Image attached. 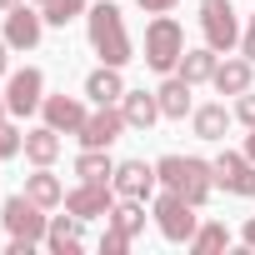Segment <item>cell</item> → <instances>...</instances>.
Segmentation results:
<instances>
[{
	"instance_id": "1",
	"label": "cell",
	"mask_w": 255,
	"mask_h": 255,
	"mask_svg": "<svg viewBox=\"0 0 255 255\" xmlns=\"http://www.w3.org/2000/svg\"><path fill=\"white\" fill-rule=\"evenodd\" d=\"M85 30H90V45H95L100 65H130L135 60V40H130V30H125L120 5H110V0L90 5L85 10Z\"/></svg>"
},
{
	"instance_id": "2",
	"label": "cell",
	"mask_w": 255,
	"mask_h": 255,
	"mask_svg": "<svg viewBox=\"0 0 255 255\" xmlns=\"http://www.w3.org/2000/svg\"><path fill=\"white\" fill-rule=\"evenodd\" d=\"M155 175L165 190H180L190 205H205L210 190H215V165L200 160V155H160L155 160Z\"/></svg>"
},
{
	"instance_id": "3",
	"label": "cell",
	"mask_w": 255,
	"mask_h": 255,
	"mask_svg": "<svg viewBox=\"0 0 255 255\" xmlns=\"http://www.w3.org/2000/svg\"><path fill=\"white\" fill-rule=\"evenodd\" d=\"M180 55H185V30H180V20L155 15V20L145 25V65L160 70V75H170V70L180 65Z\"/></svg>"
},
{
	"instance_id": "4",
	"label": "cell",
	"mask_w": 255,
	"mask_h": 255,
	"mask_svg": "<svg viewBox=\"0 0 255 255\" xmlns=\"http://www.w3.org/2000/svg\"><path fill=\"white\" fill-rule=\"evenodd\" d=\"M200 205H190L180 190H165V195H155V230L165 235V240H175V245H190V235L200 230V215H195Z\"/></svg>"
},
{
	"instance_id": "5",
	"label": "cell",
	"mask_w": 255,
	"mask_h": 255,
	"mask_svg": "<svg viewBox=\"0 0 255 255\" xmlns=\"http://www.w3.org/2000/svg\"><path fill=\"white\" fill-rule=\"evenodd\" d=\"M200 30H205V45L230 55L240 45V20H235V5L230 0H200Z\"/></svg>"
},
{
	"instance_id": "6",
	"label": "cell",
	"mask_w": 255,
	"mask_h": 255,
	"mask_svg": "<svg viewBox=\"0 0 255 255\" xmlns=\"http://www.w3.org/2000/svg\"><path fill=\"white\" fill-rule=\"evenodd\" d=\"M0 220H5V230L15 235V240H45V225H50V215H45V205H35L25 190L20 195H10L5 205H0Z\"/></svg>"
},
{
	"instance_id": "7",
	"label": "cell",
	"mask_w": 255,
	"mask_h": 255,
	"mask_svg": "<svg viewBox=\"0 0 255 255\" xmlns=\"http://www.w3.org/2000/svg\"><path fill=\"white\" fill-rule=\"evenodd\" d=\"M5 105H10V115H15V120H25V115H35V110L45 105V75H40L35 65H25V70H15V75L5 80Z\"/></svg>"
},
{
	"instance_id": "8",
	"label": "cell",
	"mask_w": 255,
	"mask_h": 255,
	"mask_svg": "<svg viewBox=\"0 0 255 255\" xmlns=\"http://www.w3.org/2000/svg\"><path fill=\"white\" fill-rule=\"evenodd\" d=\"M120 130H130V125H125V110H120V105H95V110L85 115V125H80V145L110 150V145L120 140Z\"/></svg>"
},
{
	"instance_id": "9",
	"label": "cell",
	"mask_w": 255,
	"mask_h": 255,
	"mask_svg": "<svg viewBox=\"0 0 255 255\" xmlns=\"http://www.w3.org/2000/svg\"><path fill=\"white\" fill-rule=\"evenodd\" d=\"M40 35H45L40 5H25V0H20L15 10H5V45H10V50H35Z\"/></svg>"
},
{
	"instance_id": "10",
	"label": "cell",
	"mask_w": 255,
	"mask_h": 255,
	"mask_svg": "<svg viewBox=\"0 0 255 255\" xmlns=\"http://www.w3.org/2000/svg\"><path fill=\"white\" fill-rule=\"evenodd\" d=\"M210 165H215V185H225V190H230V195H240V200H250V195H255V160H250L245 150H240V155H235V150H225V155H220V160H210Z\"/></svg>"
},
{
	"instance_id": "11",
	"label": "cell",
	"mask_w": 255,
	"mask_h": 255,
	"mask_svg": "<svg viewBox=\"0 0 255 255\" xmlns=\"http://www.w3.org/2000/svg\"><path fill=\"white\" fill-rule=\"evenodd\" d=\"M110 205H115V185H105V180H80L75 190H65V210H75L80 220L110 215Z\"/></svg>"
},
{
	"instance_id": "12",
	"label": "cell",
	"mask_w": 255,
	"mask_h": 255,
	"mask_svg": "<svg viewBox=\"0 0 255 255\" xmlns=\"http://www.w3.org/2000/svg\"><path fill=\"white\" fill-rule=\"evenodd\" d=\"M110 185H115V195H125V200H150L155 185H160V175H155V165H145V160H120Z\"/></svg>"
},
{
	"instance_id": "13",
	"label": "cell",
	"mask_w": 255,
	"mask_h": 255,
	"mask_svg": "<svg viewBox=\"0 0 255 255\" xmlns=\"http://www.w3.org/2000/svg\"><path fill=\"white\" fill-rule=\"evenodd\" d=\"M40 115H45V125H55L60 135H80V125H85L90 105H85L80 95H45Z\"/></svg>"
},
{
	"instance_id": "14",
	"label": "cell",
	"mask_w": 255,
	"mask_h": 255,
	"mask_svg": "<svg viewBox=\"0 0 255 255\" xmlns=\"http://www.w3.org/2000/svg\"><path fill=\"white\" fill-rule=\"evenodd\" d=\"M85 220L75 215V210H65V215H50V225H45V245L55 250V255H75L80 250V240H85V230H80Z\"/></svg>"
},
{
	"instance_id": "15",
	"label": "cell",
	"mask_w": 255,
	"mask_h": 255,
	"mask_svg": "<svg viewBox=\"0 0 255 255\" xmlns=\"http://www.w3.org/2000/svg\"><path fill=\"white\" fill-rule=\"evenodd\" d=\"M120 110H125V125H130V130H150V125L160 120L155 90H125L120 95Z\"/></svg>"
},
{
	"instance_id": "16",
	"label": "cell",
	"mask_w": 255,
	"mask_h": 255,
	"mask_svg": "<svg viewBox=\"0 0 255 255\" xmlns=\"http://www.w3.org/2000/svg\"><path fill=\"white\" fill-rule=\"evenodd\" d=\"M210 85L220 90V95H245L250 85H255V60H220L215 65V75H210Z\"/></svg>"
},
{
	"instance_id": "17",
	"label": "cell",
	"mask_w": 255,
	"mask_h": 255,
	"mask_svg": "<svg viewBox=\"0 0 255 255\" xmlns=\"http://www.w3.org/2000/svg\"><path fill=\"white\" fill-rule=\"evenodd\" d=\"M125 95V80H120V65H100L85 75V100L90 105H120Z\"/></svg>"
},
{
	"instance_id": "18",
	"label": "cell",
	"mask_w": 255,
	"mask_h": 255,
	"mask_svg": "<svg viewBox=\"0 0 255 255\" xmlns=\"http://www.w3.org/2000/svg\"><path fill=\"white\" fill-rule=\"evenodd\" d=\"M190 90H195V85H190L185 75H170V80L155 90V100H160V115H165V120H185V115L195 110V105H190Z\"/></svg>"
},
{
	"instance_id": "19",
	"label": "cell",
	"mask_w": 255,
	"mask_h": 255,
	"mask_svg": "<svg viewBox=\"0 0 255 255\" xmlns=\"http://www.w3.org/2000/svg\"><path fill=\"white\" fill-rule=\"evenodd\" d=\"M30 165H55L60 155V130L55 125H35V130H25V150H20Z\"/></svg>"
},
{
	"instance_id": "20",
	"label": "cell",
	"mask_w": 255,
	"mask_h": 255,
	"mask_svg": "<svg viewBox=\"0 0 255 255\" xmlns=\"http://www.w3.org/2000/svg\"><path fill=\"white\" fill-rule=\"evenodd\" d=\"M25 195L45 210L65 205V185H60V175H50V165H35V175H25Z\"/></svg>"
},
{
	"instance_id": "21",
	"label": "cell",
	"mask_w": 255,
	"mask_h": 255,
	"mask_svg": "<svg viewBox=\"0 0 255 255\" xmlns=\"http://www.w3.org/2000/svg\"><path fill=\"white\" fill-rule=\"evenodd\" d=\"M230 120H235V110H225V105H195L190 110V125H195L200 140H225Z\"/></svg>"
},
{
	"instance_id": "22",
	"label": "cell",
	"mask_w": 255,
	"mask_h": 255,
	"mask_svg": "<svg viewBox=\"0 0 255 255\" xmlns=\"http://www.w3.org/2000/svg\"><path fill=\"white\" fill-rule=\"evenodd\" d=\"M215 55H220V50H210V45H200V50H185V55H180V65H175V75H185L190 85H205V80L215 75V65H220Z\"/></svg>"
},
{
	"instance_id": "23",
	"label": "cell",
	"mask_w": 255,
	"mask_h": 255,
	"mask_svg": "<svg viewBox=\"0 0 255 255\" xmlns=\"http://www.w3.org/2000/svg\"><path fill=\"white\" fill-rule=\"evenodd\" d=\"M75 175H80V180H105V185H110V180H115V160H110L105 150H90V145H85V150L75 155Z\"/></svg>"
},
{
	"instance_id": "24",
	"label": "cell",
	"mask_w": 255,
	"mask_h": 255,
	"mask_svg": "<svg viewBox=\"0 0 255 255\" xmlns=\"http://www.w3.org/2000/svg\"><path fill=\"white\" fill-rule=\"evenodd\" d=\"M105 220H110V225H120L125 235L135 240V235L145 230V200H125V195H120V205H110V215H105Z\"/></svg>"
},
{
	"instance_id": "25",
	"label": "cell",
	"mask_w": 255,
	"mask_h": 255,
	"mask_svg": "<svg viewBox=\"0 0 255 255\" xmlns=\"http://www.w3.org/2000/svg\"><path fill=\"white\" fill-rule=\"evenodd\" d=\"M225 245H230V230H225L220 220H205V225L190 235V250H195V255H215V250H225Z\"/></svg>"
},
{
	"instance_id": "26",
	"label": "cell",
	"mask_w": 255,
	"mask_h": 255,
	"mask_svg": "<svg viewBox=\"0 0 255 255\" xmlns=\"http://www.w3.org/2000/svg\"><path fill=\"white\" fill-rule=\"evenodd\" d=\"M90 10V0H40V15H45V25H70L75 15H85Z\"/></svg>"
},
{
	"instance_id": "27",
	"label": "cell",
	"mask_w": 255,
	"mask_h": 255,
	"mask_svg": "<svg viewBox=\"0 0 255 255\" xmlns=\"http://www.w3.org/2000/svg\"><path fill=\"white\" fill-rule=\"evenodd\" d=\"M20 150H25V130L15 125V115H5V120H0V160H10Z\"/></svg>"
},
{
	"instance_id": "28",
	"label": "cell",
	"mask_w": 255,
	"mask_h": 255,
	"mask_svg": "<svg viewBox=\"0 0 255 255\" xmlns=\"http://www.w3.org/2000/svg\"><path fill=\"white\" fill-rule=\"evenodd\" d=\"M100 250H105V255H125V250H130V235H125L120 225H110V220H105V235H100Z\"/></svg>"
},
{
	"instance_id": "29",
	"label": "cell",
	"mask_w": 255,
	"mask_h": 255,
	"mask_svg": "<svg viewBox=\"0 0 255 255\" xmlns=\"http://www.w3.org/2000/svg\"><path fill=\"white\" fill-rule=\"evenodd\" d=\"M235 120H240V125H250V130H255V90L235 95Z\"/></svg>"
},
{
	"instance_id": "30",
	"label": "cell",
	"mask_w": 255,
	"mask_h": 255,
	"mask_svg": "<svg viewBox=\"0 0 255 255\" xmlns=\"http://www.w3.org/2000/svg\"><path fill=\"white\" fill-rule=\"evenodd\" d=\"M135 5H140L145 15H170V10L180 5V0H135Z\"/></svg>"
},
{
	"instance_id": "31",
	"label": "cell",
	"mask_w": 255,
	"mask_h": 255,
	"mask_svg": "<svg viewBox=\"0 0 255 255\" xmlns=\"http://www.w3.org/2000/svg\"><path fill=\"white\" fill-rule=\"evenodd\" d=\"M240 55H245V60H255V15H250V25L240 30Z\"/></svg>"
},
{
	"instance_id": "32",
	"label": "cell",
	"mask_w": 255,
	"mask_h": 255,
	"mask_svg": "<svg viewBox=\"0 0 255 255\" xmlns=\"http://www.w3.org/2000/svg\"><path fill=\"white\" fill-rule=\"evenodd\" d=\"M240 240H245V245H250V250H255V215H250V220H245V230H240Z\"/></svg>"
},
{
	"instance_id": "33",
	"label": "cell",
	"mask_w": 255,
	"mask_h": 255,
	"mask_svg": "<svg viewBox=\"0 0 255 255\" xmlns=\"http://www.w3.org/2000/svg\"><path fill=\"white\" fill-rule=\"evenodd\" d=\"M10 70V45H5V35H0V75Z\"/></svg>"
},
{
	"instance_id": "34",
	"label": "cell",
	"mask_w": 255,
	"mask_h": 255,
	"mask_svg": "<svg viewBox=\"0 0 255 255\" xmlns=\"http://www.w3.org/2000/svg\"><path fill=\"white\" fill-rule=\"evenodd\" d=\"M245 155H250V160H255V130H250V135H245Z\"/></svg>"
},
{
	"instance_id": "35",
	"label": "cell",
	"mask_w": 255,
	"mask_h": 255,
	"mask_svg": "<svg viewBox=\"0 0 255 255\" xmlns=\"http://www.w3.org/2000/svg\"><path fill=\"white\" fill-rule=\"evenodd\" d=\"M20 5V0H0V15H5V10H15Z\"/></svg>"
},
{
	"instance_id": "36",
	"label": "cell",
	"mask_w": 255,
	"mask_h": 255,
	"mask_svg": "<svg viewBox=\"0 0 255 255\" xmlns=\"http://www.w3.org/2000/svg\"><path fill=\"white\" fill-rule=\"evenodd\" d=\"M10 115V105H5V90H0V120H5Z\"/></svg>"
},
{
	"instance_id": "37",
	"label": "cell",
	"mask_w": 255,
	"mask_h": 255,
	"mask_svg": "<svg viewBox=\"0 0 255 255\" xmlns=\"http://www.w3.org/2000/svg\"><path fill=\"white\" fill-rule=\"evenodd\" d=\"M35 5H40V0H35Z\"/></svg>"
}]
</instances>
